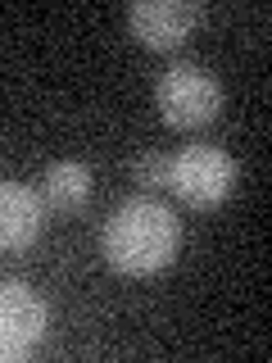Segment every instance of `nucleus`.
<instances>
[{"instance_id":"6e6552de","label":"nucleus","mask_w":272,"mask_h":363,"mask_svg":"<svg viewBox=\"0 0 272 363\" xmlns=\"http://www.w3.org/2000/svg\"><path fill=\"white\" fill-rule=\"evenodd\" d=\"M168 155H141L136 159V182L141 186H168Z\"/></svg>"},{"instance_id":"423d86ee","label":"nucleus","mask_w":272,"mask_h":363,"mask_svg":"<svg viewBox=\"0 0 272 363\" xmlns=\"http://www.w3.org/2000/svg\"><path fill=\"white\" fill-rule=\"evenodd\" d=\"M45 227V200L23 182H0V250L32 245Z\"/></svg>"},{"instance_id":"20e7f679","label":"nucleus","mask_w":272,"mask_h":363,"mask_svg":"<svg viewBox=\"0 0 272 363\" xmlns=\"http://www.w3.org/2000/svg\"><path fill=\"white\" fill-rule=\"evenodd\" d=\"M45 332V304L28 281H0V363L23 359Z\"/></svg>"},{"instance_id":"0eeeda50","label":"nucleus","mask_w":272,"mask_h":363,"mask_svg":"<svg viewBox=\"0 0 272 363\" xmlns=\"http://www.w3.org/2000/svg\"><path fill=\"white\" fill-rule=\"evenodd\" d=\"M91 196V168L77 164V159H60V164L45 168L41 177V200L55 204V209H82Z\"/></svg>"},{"instance_id":"39448f33","label":"nucleus","mask_w":272,"mask_h":363,"mask_svg":"<svg viewBox=\"0 0 272 363\" xmlns=\"http://www.w3.org/2000/svg\"><path fill=\"white\" fill-rule=\"evenodd\" d=\"M128 23L145 45L168 50L191 37V28L200 23V5L196 0H136L128 9Z\"/></svg>"},{"instance_id":"f257e3e1","label":"nucleus","mask_w":272,"mask_h":363,"mask_svg":"<svg viewBox=\"0 0 272 363\" xmlns=\"http://www.w3.org/2000/svg\"><path fill=\"white\" fill-rule=\"evenodd\" d=\"M100 245H105V259L118 272H159L164 264H173L181 245V223L164 200L136 196L109 213Z\"/></svg>"},{"instance_id":"f03ea898","label":"nucleus","mask_w":272,"mask_h":363,"mask_svg":"<svg viewBox=\"0 0 272 363\" xmlns=\"http://www.w3.org/2000/svg\"><path fill=\"white\" fill-rule=\"evenodd\" d=\"M154 109L173 128H204L222 109V82L200 64H173L154 82Z\"/></svg>"},{"instance_id":"7ed1b4c3","label":"nucleus","mask_w":272,"mask_h":363,"mask_svg":"<svg viewBox=\"0 0 272 363\" xmlns=\"http://www.w3.org/2000/svg\"><path fill=\"white\" fill-rule=\"evenodd\" d=\"M236 182V159L222 150V145H186L181 155H173V164H168V186L177 191L186 204H218L227 200V191H232Z\"/></svg>"}]
</instances>
